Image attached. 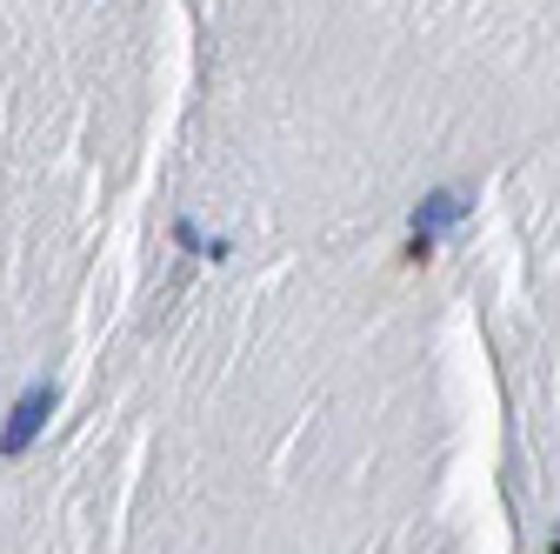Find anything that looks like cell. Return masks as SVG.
Returning a JSON list of instances; mask_svg holds the SVG:
<instances>
[{"instance_id": "obj_1", "label": "cell", "mask_w": 560, "mask_h": 554, "mask_svg": "<svg viewBox=\"0 0 560 554\" xmlns=\"http://www.w3.org/2000/svg\"><path fill=\"white\" fill-rule=\"evenodd\" d=\"M54 401H60V394H54V381H34V388H27V394L14 401V414H8V428H0V454H8V461H14V454H27V448H34V435L47 428V414H54Z\"/></svg>"}, {"instance_id": "obj_2", "label": "cell", "mask_w": 560, "mask_h": 554, "mask_svg": "<svg viewBox=\"0 0 560 554\" xmlns=\"http://www.w3.org/2000/svg\"><path fill=\"white\" fill-rule=\"evenodd\" d=\"M460 215H467V194H460V187H434L428 200L413 207V234H428V241H434V234H441V228H454Z\"/></svg>"}, {"instance_id": "obj_3", "label": "cell", "mask_w": 560, "mask_h": 554, "mask_svg": "<svg viewBox=\"0 0 560 554\" xmlns=\"http://www.w3.org/2000/svg\"><path fill=\"white\" fill-rule=\"evenodd\" d=\"M547 554H560V541H553V547H547Z\"/></svg>"}]
</instances>
